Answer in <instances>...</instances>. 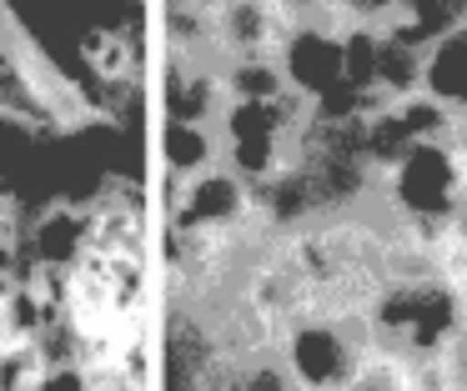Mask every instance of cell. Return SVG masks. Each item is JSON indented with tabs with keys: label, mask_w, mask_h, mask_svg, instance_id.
Returning <instances> with one entry per match:
<instances>
[{
	"label": "cell",
	"mask_w": 467,
	"mask_h": 391,
	"mask_svg": "<svg viewBox=\"0 0 467 391\" xmlns=\"http://www.w3.org/2000/svg\"><path fill=\"white\" fill-rule=\"evenodd\" d=\"M272 356L292 376L296 391H342L372 356V331L362 311H332V306H302L276 326Z\"/></svg>",
	"instance_id": "6da1fadb"
},
{
	"label": "cell",
	"mask_w": 467,
	"mask_h": 391,
	"mask_svg": "<svg viewBox=\"0 0 467 391\" xmlns=\"http://www.w3.org/2000/svg\"><path fill=\"white\" fill-rule=\"evenodd\" d=\"M306 126V106L286 90L282 100H226L216 116L222 170H232L246 190H262L282 170L296 166V140Z\"/></svg>",
	"instance_id": "7a4b0ae2"
},
{
	"label": "cell",
	"mask_w": 467,
	"mask_h": 391,
	"mask_svg": "<svg viewBox=\"0 0 467 391\" xmlns=\"http://www.w3.org/2000/svg\"><path fill=\"white\" fill-rule=\"evenodd\" d=\"M342 26L347 20L337 15L332 5H322L317 15L292 20L282 50H276V70H282L286 90L302 100L306 110L327 106L332 96H342Z\"/></svg>",
	"instance_id": "3957f363"
},
{
	"label": "cell",
	"mask_w": 467,
	"mask_h": 391,
	"mask_svg": "<svg viewBox=\"0 0 467 391\" xmlns=\"http://www.w3.org/2000/svg\"><path fill=\"white\" fill-rule=\"evenodd\" d=\"M292 30V15H286L276 0H226L212 15V36L222 60H256V56H276Z\"/></svg>",
	"instance_id": "277c9868"
},
{
	"label": "cell",
	"mask_w": 467,
	"mask_h": 391,
	"mask_svg": "<svg viewBox=\"0 0 467 391\" xmlns=\"http://www.w3.org/2000/svg\"><path fill=\"white\" fill-rule=\"evenodd\" d=\"M422 100H432L452 126L467 116V15L447 20L422 50Z\"/></svg>",
	"instance_id": "5b68a950"
},
{
	"label": "cell",
	"mask_w": 467,
	"mask_h": 391,
	"mask_svg": "<svg viewBox=\"0 0 467 391\" xmlns=\"http://www.w3.org/2000/svg\"><path fill=\"white\" fill-rule=\"evenodd\" d=\"M86 256V211L51 201L46 211L26 216L21 236V266H46V271H71Z\"/></svg>",
	"instance_id": "8992f818"
},
{
	"label": "cell",
	"mask_w": 467,
	"mask_h": 391,
	"mask_svg": "<svg viewBox=\"0 0 467 391\" xmlns=\"http://www.w3.org/2000/svg\"><path fill=\"white\" fill-rule=\"evenodd\" d=\"M222 106H226L222 66H206V60H166L161 120H202V126H216Z\"/></svg>",
	"instance_id": "52a82bcc"
},
{
	"label": "cell",
	"mask_w": 467,
	"mask_h": 391,
	"mask_svg": "<svg viewBox=\"0 0 467 391\" xmlns=\"http://www.w3.org/2000/svg\"><path fill=\"white\" fill-rule=\"evenodd\" d=\"M156 166H161L166 190L186 186V180L206 176L222 166V146H216V126L202 120H156Z\"/></svg>",
	"instance_id": "ba28073f"
},
{
	"label": "cell",
	"mask_w": 467,
	"mask_h": 391,
	"mask_svg": "<svg viewBox=\"0 0 467 391\" xmlns=\"http://www.w3.org/2000/svg\"><path fill=\"white\" fill-rule=\"evenodd\" d=\"M222 86H226V100H282L286 96V80H282V70H276L272 56L226 60Z\"/></svg>",
	"instance_id": "9c48e42d"
},
{
	"label": "cell",
	"mask_w": 467,
	"mask_h": 391,
	"mask_svg": "<svg viewBox=\"0 0 467 391\" xmlns=\"http://www.w3.org/2000/svg\"><path fill=\"white\" fill-rule=\"evenodd\" d=\"M437 271L447 276V286L457 291V301L467 306V196L457 201L452 221H447V231L437 236V251H432Z\"/></svg>",
	"instance_id": "30bf717a"
},
{
	"label": "cell",
	"mask_w": 467,
	"mask_h": 391,
	"mask_svg": "<svg viewBox=\"0 0 467 391\" xmlns=\"http://www.w3.org/2000/svg\"><path fill=\"white\" fill-rule=\"evenodd\" d=\"M342 391H412V371H407L397 356H387V351L372 346V356L357 366V376L347 381Z\"/></svg>",
	"instance_id": "8fae6325"
},
{
	"label": "cell",
	"mask_w": 467,
	"mask_h": 391,
	"mask_svg": "<svg viewBox=\"0 0 467 391\" xmlns=\"http://www.w3.org/2000/svg\"><path fill=\"white\" fill-rule=\"evenodd\" d=\"M442 376H447V391H467V316L442 351Z\"/></svg>",
	"instance_id": "7c38bea8"
},
{
	"label": "cell",
	"mask_w": 467,
	"mask_h": 391,
	"mask_svg": "<svg viewBox=\"0 0 467 391\" xmlns=\"http://www.w3.org/2000/svg\"><path fill=\"white\" fill-rule=\"evenodd\" d=\"M86 386H91L86 366H41V376L26 391H86Z\"/></svg>",
	"instance_id": "4fadbf2b"
},
{
	"label": "cell",
	"mask_w": 467,
	"mask_h": 391,
	"mask_svg": "<svg viewBox=\"0 0 467 391\" xmlns=\"http://www.w3.org/2000/svg\"><path fill=\"white\" fill-rule=\"evenodd\" d=\"M276 5H282L292 20H306V15H317V10L327 5V0H276Z\"/></svg>",
	"instance_id": "5bb4252c"
},
{
	"label": "cell",
	"mask_w": 467,
	"mask_h": 391,
	"mask_svg": "<svg viewBox=\"0 0 467 391\" xmlns=\"http://www.w3.org/2000/svg\"><path fill=\"white\" fill-rule=\"evenodd\" d=\"M176 5H192V10H202V15H216L226 0H176Z\"/></svg>",
	"instance_id": "9a60e30c"
}]
</instances>
